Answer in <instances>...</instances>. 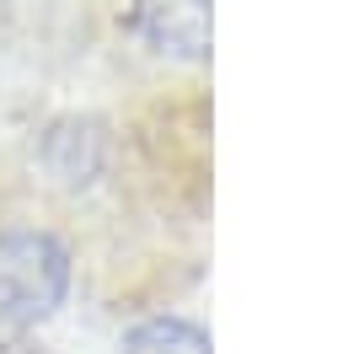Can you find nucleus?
Segmentation results:
<instances>
[{
  "label": "nucleus",
  "instance_id": "obj_1",
  "mask_svg": "<svg viewBox=\"0 0 343 354\" xmlns=\"http://www.w3.org/2000/svg\"><path fill=\"white\" fill-rule=\"evenodd\" d=\"M70 263H64V247L54 236L38 231H17V236H0V322H38L59 306Z\"/></svg>",
  "mask_w": 343,
  "mask_h": 354
},
{
  "label": "nucleus",
  "instance_id": "obj_3",
  "mask_svg": "<svg viewBox=\"0 0 343 354\" xmlns=\"http://www.w3.org/2000/svg\"><path fill=\"white\" fill-rule=\"evenodd\" d=\"M48 167H54L64 183H91L97 167H102V140H97V129H86V124L54 129V140H48Z\"/></svg>",
  "mask_w": 343,
  "mask_h": 354
},
{
  "label": "nucleus",
  "instance_id": "obj_4",
  "mask_svg": "<svg viewBox=\"0 0 343 354\" xmlns=\"http://www.w3.org/2000/svg\"><path fill=\"white\" fill-rule=\"evenodd\" d=\"M124 354H210V344L188 322H145L124 344Z\"/></svg>",
  "mask_w": 343,
  "mask_h": 354
},
{
  "label": "nucleus",
  "instance_id": "obj_5",
  "mask_svg": "<svg viewBox=\"0 0 343 354\" xmlns=\"http://www.w3.org/2000/svg\"><path fill=\"white\" fill-rule=\"evenodd\" d=\"M0 354H43V349H33V344H0Z\"/></svg>",
  "mask_w": 343,
  "mask_h": 354
},
{
  "label": "nucleus",
  "instance_id": "obj_2",
  "mask_svg": "<svg viewBox=\"0 0 343 354\" xmlns=\"http://www.w3.org/2000/svg\"><path fill=\"white\" fill-rule=\"evenodd\" d=\"M140 27L167 54H204L210 48V0H140Z\"/></svg>",
  "mask_w": 343,
  "mask_h": 354
}]
</instances>
